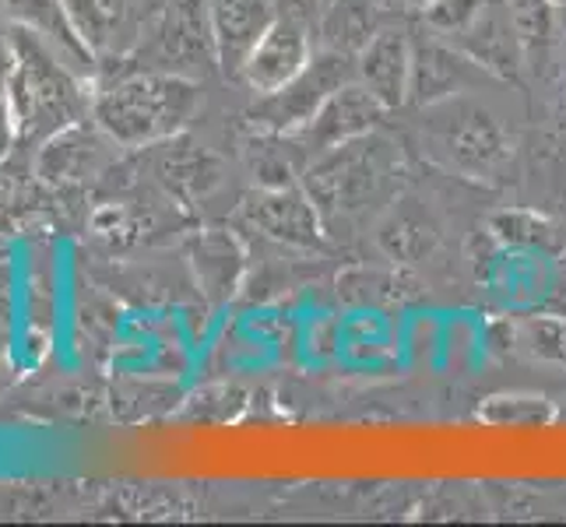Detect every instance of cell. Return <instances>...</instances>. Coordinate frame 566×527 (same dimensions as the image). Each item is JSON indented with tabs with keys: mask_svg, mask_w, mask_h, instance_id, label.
<instances>
[{
	"mask_svg": "<svg viewBox=\"0 0 566 527\" xmlns=\"http://www.w3.org/2000/svg\"><path fill=\"white\" fill-rule=\"evenodd\" d=\"M201 106V88L180 71H145L109 85L92 99V116L113 145L151 148L187 130Z\"/></svg>",
	"mask_w": 566,
	"mask_h": 527,
	"instance_id": "obj_1",
	"label": "cell"
},
{
	"mask_svg": "<svg viewBox=\"0 0 566 527\" xmlns=\"http://www.w3.org/2000/svg\"><path fill=\"white\" fill-rule=\"evenodd\" d=\"M4 85L18 138H53L88 113L85 92L64 56L22 25L11 29V74Z\"/></svg>",
	"mask_w": 566,
	"mask_h": 527,
	"instance_id": "obj_2",
	"label": "cell"
},
{
	"mask_svg": "<svg viewBox=\"0 0 566 527\" xmlns=\"http://www.w3.org/2000/svg\"><path fill=\"white\" fill-rule=\"evenodd\" d=\"M426 109V145L447 169L468 176V180H490L511 162L514 141L490 106L454 95V99L433 103Z\"/></svg>",
	"mask_w": 566,
	"mask_h": 527,
	"instance_id": "obj_3",
	"label": "cell"
},
{
	"mask_svg": "<svg viewBox=\"0 0 566 527\" xmlns=\"http://www.w3.org/2000/svg\"><path fill=\"white\" fill-rule=\"evenodd\" d=\"M387 145L377 138H356L342 148H331L303 169V187L321 208L324 219L331 214H356L377 198L387 180Z\"/></svg>",
	"mask_w": 566,
	"mask_h": 527,
	"instance_id": "obj_4",
	"label": "cell"
},
{
	"mask_svg": "<svg viewBox=\"0 0 566 527\" xmlns=\"http://www.w3.org/2000/svg\"><path fill=\"white\" fill-rule=\"evenodd\" d=\"M356 82V64H348V53L324 50L310 56V64L292 82L271 95H258V103L247 113L253 130L268 134H296L314 120V113L335 95L342 85Z\"/></svg>",
	"mask_w": 566,
	"mask_h": 527,
	"instance_id": "obj_5",
	"label": "cell"
},
{
	"mask_svg": "<svg viewBox=\"0 0 566 527\" xmlns=\"http://www.w3.org/2000/svg\"><path fill=\"white\" fill-rule=\"evenodd\" d=\"M240 219L253 232H261L264 240H275L282 246H300V250L324 246V214L303 183L258 187L243 198Z\"/></svg>",
	"mask_w": 566,
	"mask_h": 527,
	"instance_id": "obj_6",
	"label": "cell"
},
{
	"mask_svg": "<svg viewBox=\"0 0 566 527\" xmlns=\"http://www.w3.org/2000/svg\"><path fill=\"white\" fill-rule=\"evenodd\" d=\"M384 113L387 109L374 92L359 82H348L314 113V120L300 127L296 134H289V138L296 141L310 159H317V155H324L331 148H342L348 141L374 134Z\"/></svg>",
	"mask_w": 566,
	"mask_h": 527,
	"instance_id": "obj_7",
	"label": "cell"
},
{
	"mask_svg": "<svg viewBox=\"0 0 566 527\" xmlns=\"http://www.w3.org/2000/svg\"><path fill=\"white\" fill-rule=\"evenodd\" d=\"M310 56H314V50H310V35L300 18H279L247 56L240 82L253 95H271L285 88L310 64Z\"/></svg>",
	"mask_w": 566,
	"mask_h": 527,
	"instance_id": "obj_8",
	"label": "cell"
},
{
	"mask_svg": "<svg viewBox=\"0 0 566 527\" xmlns=\"http://www.w3.org/2000/svg\"><path fill=\"white\" fill-rule=\"evenodd\" d=\"M275 22V0H211L214 64L226 77H240L247 56Z\"/></svg>",
	"mask_w": 566,
	"mask_h": 527,
	"instance_id": "obj_9",
	"label": "cell"
},
{
	"mask_svg": "<svg viewBox=\"0 0 566 527\" xmlns=\"http://www.w3.org/2000/svg\"><path fill=\"white\" fill-rule=\"evenodd\" d=\"M412 43L405 32L380 29L369 43L356 53V82L384 103V109H398L408 103L412 88Z\"/></svg>",
	"mask_w": 566,
	"mask_h": 527,
	"instance_id": "obj_10",
	"label": "cell"
},
{
	"mask_svg": "<svg viewBox=\"0 0 566 527\" xmlns=\"http://www.w3.org/2000/svg\"><path fill=\"white\" fill-rule=\"evenodd\" d=\"M458 50L472 56L485 74L503 77V82H514L524 56H528L517 39L514 22H511V11H503L500 4H493V0L482 8L475 22L458 35Z\"/></svg>",
	"mask_w": 566,
	"mask_h": 527,
	"instance_id": "obj_11",
	"label": "cell"
},
{
	"mask_svg": "<svg viewBox=\"0 0 566 527\" xmlns=\"http://www.w3.org/2000/svg\"><path fill=\"white\" fill-rule=\"evenodd\" d=\"M187 257L193 264L201 292L211 303H226L237 296L247 275V250L226 229H201L187 240Z\"/></svg>",
	"mask_w": 566,
	"mask_h": 527,
	"instance_id": "obj_12",
	"label": "cell"
},
{
	"mask_svg": "<svg viewBox=\"0 0 566 527\" xmlns=\"http://www.w3.org/2000/svg\"><path fill=\"white\" fill-rule=\"evenodd\" d=\"M159 159H155V176L166 187L169 198H177L184 208L208 198V193L222 183V162L205 145L187 141L184 134L159 145Z\"/></svg>",
	"mask_w": 566,
	"mask_h": 527,
	"instance_id": "obj_13",
	"label": "cell"
},
{
	"mask_svg": "<svg viewBox=\"0 0 566 527\" xmlns=\"http://www.w3.org/2000/svg\"><path fill=\"white\" fill-rule=\"evenodd\" d=\"M475 74H485L472 56L464 50L451 46H419L412 53V88H408V99L419 106H433L443 99H454V95L472 92Z\"/></svg>",
	"mask_w": 566,
	"mask_h": 527,
	"instance_id": "obj_14",
	"label": "cell"
},
{
	"mask_svg": "<svg viewBox=\"0 0 566 527\" xmlns=\"http://www.w3.org/2000/svg\"><path fill=\"white\" fill-rule=\"evenodd\" d=\"M159 50L166 64H198L201 56L214 61L211 0H169L159 25Z\"/></svg>",
	"mask_w": 566,
	"mask_h": 527,
	"instance_id": "obj_15",
	"label": "cell"
},
{
	"mask_svg": "<svg viewBox=\"0 0 566 527\" xmlns=\"http://www.w3.org/2000/svg\"><path fill=\"white\" fill-rule=\"evenodd\" d=\"M4 8L14 25L35 32L43 43H50L56 53L67 56V61H74V64L95 61L88 46L82 43V35H77L64 0H4Z\"/></svg>",
	"mask_w": 566,
	"mask_h": 527,
	"instance_id": "obj_16",
	"label": "cell"
},
{
	"mask_svg": "<svg viewBox=\"0 0 566 527\" xmlns=\"http://www.w3.org/2000/svg\"><path fill=\"white\" fill-rule=\"evenodd\" d=\"M377 243L390 261H419L429 250L437 246V225L433 219L416 208V201H401L398 208H390V214L380 222Z\"/></svg>",
	"mask_w": 566,
	"mask_h": 527,
	"instance_id": "obj_17",
	"label": "cell"
},
{
	"mask_svg": "<svg viewBox=\"0 0 566 527\" xmlns=\"http://www.w3.org/2000/svg\"><path fill=\"white\" fill-rule=\"evenodd\" d=\"M64 4L92 56H106L120 46L130 0H64Z\"/></svg>",
	"mask_w": 566,
	"mask_h": 527,
	"instance_id": "obj_18",
	"label": "cell"
},
{
	"mask_svg": "<svg viewBox=\"0 0 566 527\" xmlns=\"http://www.w3.org/2000/svg\"><path fill=\"white\" fill-rule=\"evenodd\" d=\"M99 159V141L85 134V127H67L61 134L46 138V148L39 155V176H46L50 183L82 180Z\"/></svg>",
	"mask_w": 566,
	"mask_h": 527,
	"instance_id": "obj_19",
	"label": "cell"
},
{
	"mask_svg": "<svg viewBox=\"0 0 566 527\" xmlns=\"http://www.w3.org/2000/svg\"><path fill=\"white\" fill-rule=\"evenodd\" d=\"M377 32L374 0H331L324 11V39L338 53H359Z\"/></svg>",
	"mask_w": 566,
	"mask_h": 527,
	"instance_id": "obj_20",
	"label": "cell"
},
{
	"mask_svg": "<svg viewBox=\"0 0 566 527\" xmlns=\"http://www.w3.org/2000/svg\"><path fill=\"white\" fill-rule=\"evenodd\" d=\"M511 341L521 356L566 369V317L563 314H524L511 320Z\"/></svg>",
	"mask_w": 566,
	"mask_h": 527,
	"instance_id": "obj_21",
	"label": "cell"
},
{
	"mask_svg": "<svg viewBox=\"0 0 566 527\" xmlns=\"http://www.w3.org/2000/svg\"><path fill=\"white\" fill-rule=\"evenodd\" d=\"M490 236L503 246H524V250H545L559 240L556 225L538 211L528 208H503L490 219Z\"/></svg>",
	"mask_w": 566,
	"mask_h": 527,
	"instance_id": "obj_22",
	"label": "cell"
},
{
	"mask_svg": "<svg viewBox=\"0 0 566 527\" xmlns=\"http://www.w3.org/2000/svg\"><path fill=\"white\" fill-rule=\"evenodd\" d=\"M511 22L517 29V39L524 53L545 50L556 35V4L553 0H506Z\"/></svg>",
	"mask_w": 566,
	"mask_h": 527,
	"instance_id": "obj_23",
	"label": "cell"
},
{
	"mask_svg": "<svg viewBox=\"0 0 566 527\" xmlns=\"http://www.w3.org/2000/svg\"><path fill=\"white\" fill-rule=\"evenodd\" d=\"M485 4H490V0H429V4L419 8V11H422L426 25L433 32L458 39L482 14Z\"/></svg>",
	"mask_w": 566,
	"mask_h": 527,
	"instance_id": "obj_24",
	"label": "cell"
},
{
	"mask_svg": "<svg viewBox=\"0 0 566 527\" xmlns=\"http://www.w3.org/2000/svg\"><path fill=\"white\" fill-rule=\"evenodd\" d=\"M92 229H95V236L113 243V246H127L134 243V232H138V222H134V214L120 204H109L103 211H95V219H92Z\"/></svg>",
	"mask_w": 566,
	"mask_h": 527,
	"instance_id": "obj_25",
	"label": "cell"
},
{
	"mask_svg": "<svg viewBox=\"0 0 566 527\" xmlns=\"http://www.w3.org/2000/svg\"><path fill=\"white\" fill-rule=\"evenodd\" d=\"M14 134H18V127H14L11 106H8V99H0V159H4V151H8V145H11Z\"/></svg>",
	"mask_w": 566,
	"mask_h": 527,
	"instance_id": "obj_26",
	"label": "cell"
},
{
	"mask_svg": "<svg viewBox=\"0 0 566 527\" xmlns=\"http://www.w3.org/2000/svg\"><path fill=\"white\" fill-rule=\"evenodd\" d=\"M11 74V35H0V82H8Z\"/></svg>",
	"mask_w": 566,
	"mask_h": 527,
	"instance_id": "obj_27",
	"label": "cell"
},
{
	"mask_svg": "<svg viewBox=\"0 0 566 527\" xmlns=\"http://www.w3.org/2000/svg\"><path fill=\"white\" fill-rule=\"evenodd\" d=\"M405 4H412V8H426L429 0H405Z\"/></svg>",
	"mask_w": 566,
	"mask_h": 527,
	"instance_id": "obj_28",
	"label": "cell"
},
{
	"mask_svg": "<svg viewBox=\"0 0 566 527\" xmlns=\"http://www.w3.org/2000/svg\"><path fill=\"white\" fill-rule=\"evenodd\" d=\"M553 4H556V8H566V0H553Z\"/></svg>",
	"mask_w": 566,
	"mask_h": 527,
	"instance_id": "obj_29",
	"label": "cell"
},
{
	"mask_svg": "<svg viewBox=\"0 0 566 527\" xmlns=\"http://www.w3.org/2000/svg\"><path fill=\"white\" fill-rule=\"evenodd\" d=\"M148 4H155V0H148Z\"/></svg>",
	"mask_w": 566,
	"mask_h": 527,
	"instance_id": "obj_30",
	"label": "cell"
}]
</instances>
